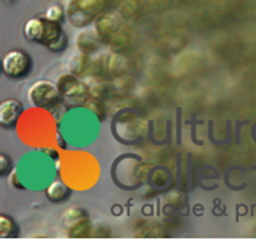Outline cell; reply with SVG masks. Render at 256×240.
<instances>
[{"label":"cell","mask_w":256,"mask_h":240,"mask_svg":"<svg viewBox=\"0 0 256 240\" xmlns=\"http://www.w3.org/2000/svg\"><path fill=\"white\" fill-rule=\"evenodd\" d=\"M58 88L61 92L62 100L66 101L69 106H82L88 101V86L80 80L76 74H64L58 78Z\"/></svg>","instance_id":"5b68a950"},{"label":"cell","mask_w":256,"mask_h":240,"mask_svg":"<svg viewBox=\"0 0 256 240\" xmlns=\"http://www.w3.org/2000/svg\"><path fill=\"white\" fill-rule=\"evenodd\" d=\"M32 68L30 56L22 50H12L4 56L2 61V70L6 77L13 80L24 78Z\"/></svg>","instance_id":"8992f818"},{"label":"cell","mask_w":256,"mask_h":240,"mask_svg":"<svg viewBox=\"0 0 256 240\" xmlns=\"http://www.w3.org/2000/svg\"><path fill=\"white\" fill-rule=\"evenodd\" d=\"M28 93L32 106L42 109H53L62 100L58 85L48 82V80H38V82L32 84Z\"/></svg>","instance_id":"277c9868"},{"label":"cell","mask_w":256,"mask_h":240,"mask_svg":"<svg viewBox=\"0 0 256 240\" xmlns=\"http://www.w3.org/2000/svg\"><path fill=\"white\" fill-rule=\"evenodd\" d=\"M68 66H69V70L72 72V74L80 76L88 69V66H90V58H88V54L85 52L77 48V52L69 58Z\"/></svg>","instance_id":"30bf717a"},{"label":"cell","mask_w":256,"mask_h":240,"mask_svg":"<svg viewBox=\"0 0 256 240\" xmlns=\"http://www.w3.org/2000/svg\"><path fill=\"white\" fill-rule=\"evenodd\" d=\"M22 34L29 42L44 46H52L54 42L64 36L60 22H54L46 16H34L26 21L22 28Z\"/></svg>","instance_id":"6da1fadb"},{"label":"cell","mask_w":256,"mask_h":240,"mask_svg":"<svg viewBox=\"0 0 256 240\" xmlns=\"http://www.w3.org/2000/svg\"><path fill=\"white\" fill-rule=\"evenodd\" d=\"M45 196L50 202L54 204H60L68 200L70 196V189L68 184H64L62 181H53L52 184H48L46 189H45Z\"/></svg>","instance_id":"9c48e42d"},{"label":"cell","mask_w":256,"mask_h":240,"mask_svg":"<svg viewBox=\"0 0 256 240\" xmlns=\"http://www.w3.org/2000/svg\"><path fill=\"white\" fill-rule=\"evenodd\" d=\"M62 224L70 237H84L90 230L88 213L78 206H70L62 213Z\"/></svg>","instance_id":"52a82bcc"},{"label":"cell","mask_w":256,"mask_h":240,"mask_svg":"<svg viewBox=\"0 0 256 240\" xmlns=\"http://www.w3.org/2000/svg\"><path fill=\"white\" fill-rule=\"evenodd\" d=\"M18 236V226L16 222L6 214H0V237L13 238Z\"/></svg>","instance_id":"8fae6325"},{"label":"cell","mask_w":256,"mask_h":240,"mask_svg":"<svg viewBox=\"0 0 256 240\" xmlns=\"http://www.w3.org/2000/svg\"><path fill=\"white\" fill-rule=\"evenodd\" d=\"M104 10V0H69L66 18L76 28H85L96 21Z\"/></svg>","instance_id":"7a4b0ae2"},{"label":"cell","mask_w":256,"mask_h":240,"mask_svg":"<svg viewBox=\"0 0 256 240\" xmlns=\"http://www.w3.org/2000/svg\"><path fill=\"white\" fill-rule=\"evenodd\" d=\"M66 45H68V38H66V36H62L58 42H54L52 46H48L50 48L52 52H56V53H60V52H62L64 48H66Z\"/></svg>","instance_id":"5bb4252c"},{"label":"cell","mask_w":256,"mask_h":240,"mask_svg":"<svg viewBox=\"0 0 256 240\" xmlns=\"http://www.w3.org/2000/svg\"><path fill=\"white\" fill-rule=\"evenodd\" d=\"M22 112V104L18 100H5L0 104V125L4 128H12L16 125Z\"/></svg>","instance_id":"ba28073f"},{"label":"cell","mask_w":256,"mask_h":240,"mask_svg":"<svg viewBox=\"0 0 256 240\" xmlns=\"http://www.w3.org/2000/svg\"><path fill=\"white\" fill-rule=\"evenodd\" d=\"M45 16H46V18H50L52 21L61 24L64 21V18H66V12H64V8L61 5H52L46 10Z\"/></svg>","instance_id":"7c38bea8"},{"label":"cell","mask_w":256,"mask_h":240,"mask_svg":"<svg viewBox=\"0 0 256 240\" xmlns=\"http://www.w3.org/2000/svg\"><path fill=\"white\" fill-rule=\"evenodd\" d=\"M96 34L101 38V42L112 45V46H118L120 42L126 40L128 36V29L124 26V21L118 18L117 14L109 13V14H101L98 20H96Z\"/></svg>","instance_id":"3957f363"},{"label":"cell","mask_w":256,"mask_h":240,"mask_svg":"<svg viewBox=\"0 0 256 240\" xmlns=\"http://www.w3.org/2000/svg\"><path fill=\"white\" fill-rule=\"evenodd\" d=\"M10 170H13L12 160L8 156L2 154V156H0V174L5 176V174H8V172H10Z\"/></svg>","instance_id":"4fadbf2b"}]
</instances>
